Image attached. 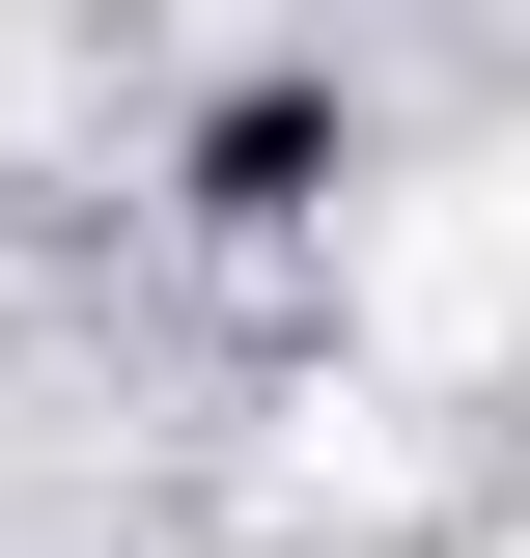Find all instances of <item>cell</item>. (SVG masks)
Wrapping results in <instances>:
<instances>
[{
	"label": "cell",
	"mask_w": 530,
	"mask_h": 558,
	"mask_svg": "<svg viewBox=\"0 0 530 558\" xmlns=\"http://www.w3.org/2000/svg\"><path fill=\"white\" fill-rule=\"evenodd\" d=\"M363 336H392V363H503V336H530V252H503V196H474V168L363 223Z\"/></svg>",
	"instance_id": "cell-1"
},
{
	"label": "cell",
	"mask_w": 530,
	"mask_h": 558,
	"mask_svg": "<svg viewBox=\"0 0 530 558\" xmlns=\"http://www.w3.org/2000/svg\"><path fill=\"white\" fill-rule=\"evenodd\" d=\"M474 196H503V252H530V140H474Z\"/></svg>",
	"instance_id": "cell-2"
}]
</instances>
